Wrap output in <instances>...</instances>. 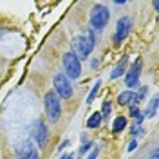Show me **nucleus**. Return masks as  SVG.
Returning <instances> with one entry per match:
<instances>
[{
  "label": "nucleus",
  "instance_id": "nucleus-2",
  "mask_svg": "<svg viewBox=\"0 0 159 159\" xmlns=\"http://www.w3.org/2000/svg\"><path fill=\"white\" fill-rule=\"evenodd\" d=\"M43 107H45V114H47V118L49 121L52 123H56L61 116V105H60V98L49 90V92H45V98H43Z\"/></svg>",
  "mask_w": 159,
  "mask_h": 159
},
{
  "label": "nucleus",
  "instance_id": "nucleus-17",
  "mask_svg": "<svg viewBox=\"0 0 159 159\" xmlns=\"http://www.w3.org/2000/svg\"><path fill=\"white\" fill-rule=\"evenodd\" d=\"M90 147H92V143H90V141H85V145H83V147L80 148V152H81V154H85V152H87V150H89Z\"/></svg>",
  "mask_w": 159,
  "mask_h": 159
},
{
  "label": "nucleus",
  "instance_id": "nucleus-7",
  "mask_svg": "<svg viewBox=\"0 0 159 159\" xmlns=\"http://www.w3.org/2000/svg\"><path fill=\"white\" fill-rule=\"evenodd\" d=\"M130 27H132V20H130L129 16H123V18H119V20H118L116 33H114V43H116V45H118V43H121L123 40L129 36Z\"/></svg>",
  "mask_w": 159,
  "mask_h": 159
},
{
  "label": "nucleus",
  "instance_id": "nucleus-6",
  "mask_svg": "<svg viewBox=\"0 0 159 159\" xmlns=\"http://www.w3.org/2000/svg\"><path fill=\"white\" fill-rule=\"evenodd\" d=\"M141 67H143V61L138 58L136 61H134V65L129 69L127 76H125V85H127L130 90L136 89V87L139 85V74H141Z\"/></svg>",
  "mask_w": 159,
  "mask_h": 159
},
{
  "label": "nucleus",
  "instance_id": "nucleus-21",
  "mask_svg": "<svg viewBox=\"0 0 159 159\" xmlns=\"http://www.w3.org/2000/svg\"><path fill=\"white\" fill-rule=\"evenodd\" d=\"M60 159H72V156H70V154H65V156H61Z\"/></svg>",
  "mask_w": 159,
  "mask_h": 159
},
{
  "label": "nucleus",
  "instance_id": "nucleus-5",
  "mask_svg": "<svg viewBox=\"0 0 159 159\" xmlns=\"http://www.w3.org/2000/svg\"><path fill=\"white\" fill-rule=\"evenodd\" d=\"M52 85H54V94L60 99H69L72 96V85L69 83V80L65 78V74L58 72L54 78H52Z\"/></svg>",
  "mask_w": 159,
  "mask_h": 159
},
{
  "label": "nucleus",
  "instance_id": "nucleus-13",
  "mask_svg": "<svg viewBox=\"0 0 159 159\" xmlns=\"http://www.w3.org/2000/svg\"><path fill=\"white\" fill-rule=\"evenodd\" d=\"M99 123H101V114H98V112H96V114H92V116L89 118V121H87V127H89V129H98Z\"/></svg>",
  "mask_w": 159,
  "mask_h": 159
},
{
  "label": "nucleus",
  "instance_id": "nucleus-15",
  "mask_svg": "<svg viewBox=\"0 0 159 159\" xmlns=\"http://www.w3.org/2000/svg\"><path fill=\"white\" fill-rule=\"evenodd\" d=\"M147 92H148V89H147V87H141V89H139V92L136 94V103L143 101V98L147 96Z\"/></svg>",
  "mask_w": 159,
  "mask_h": 159
},
{
  "label": "nucleus",
  "instance_id": "nucleus-8",
  "mask_svg": "<svg viewBox=\"0 0 159 159\" xmlns=\"http://www.w3.org/2000/svg\"><path fill=\"white\" fill-rule=\"evenodd\" d=\"M36 145L40 148H45L47 145V127L43 125V121H38V129H36Z\"/></svg>",
  "mask_w": 159,
  "mask_h": 159
},
{
  "label": "nucleus",
  "instance_id": "nucleus-16",
  "mask_svg": "<svg viewBox=\"0 0 159 159\" xmlns=\"http://www.w3.org/2000/svg\"><path fill=\"white\" fill-rule=\"evenodd\" d=\"M22 159H40V157H38V152L33 148L31 152H27V154H25V156H24Z\"/></svg>",
  "mask_w": 159,
  "mask_h": 159
},
{
  "label": "nucleus",
  "instance_id": "nucleus-1",
  "mask_svg": "<svg viewBox=\"0 0 159 159\" xmlns=\"http://www.w3.org/2000/svg\"><path fill=\"white\" fill-rule=\"evenodd\" d=\"M70 47H72V54L76 56V58L81 61V60H87L89 58V54L92 52V47H94V40H92V36H74L72 38V42H70Z\"/></svg>",
  "mask_w": 159,
  "mask_h": 159
},
{
  "label": "nucleus",
  "instance_id": "nucleus-14",
  "mask_svg": "<svg viewBox=\"0 0 159 159\" xmlns=\"http://www.w3.org/2000/svg\"><path fill=\"white\" fill-rule=\"evenodd\" d=\"M99 85H101V81H96V83H94V85H92V90H90V94H89V98H87V103H90V101H92V99L96 98V94H98V90H99Z\"/></svg>",
  "mask_w": 159,
  "mask_h": 159
},
{
  "label": "nucleus",
  "instance_id": "nucleus-18",
  "mask_svg": "<svg viewBox=\"0 0 159 159\" xmlns=\"http://www.w3.org/2000/svg\"><path fill=\"white\" fill-rule=\"evenodd\" d=\"M109 112H110V103H105L103 105V116H109Z\"/></svg>",
  "mask_w": 159,
  "mask_h": 159
},
{
  "label": "nucleus",
  "instance_id": "nucleus-9",
  "mask_svg": "<svg viewBox=\"0 0 159 159\" xmlns=\"http://www.w3.org/2000/svg\"><path fill=\"white\" fill-rule=\"evenodd\" d=\"M118 103L119 105H136V92L134 90H125L118 96Z\"/></svg>",
  "mask_w": 159,
  "mask_h": 159
},
{
  "label": "nucleus",
  "instance_id": "nucleus-12",
  "mask_svg": "<svg viewBox=\"0 0 159 159\" xmlns=\"http://www.w3.org/2000/svg\"><path fill=\"white\" fill-rule=\"evenodd\" d=\"M125 127H127V119L123 118V116H118V118L114 119V123H112V129H114V132H121Z\"/></svg>",
  "mask_w": 159,
  "mask_h": 159
},
{
  "label": "nucleus",
  "instance_id": "nucleus-3",
  "mask_svg": "<svg viewBox=\"0 0 159 159\" xmlns=\"http://www.w3.org/2000/svg\"><path fill=\"white\" fill-rule=\"evenodd\" d=\"M109 18H110V11L103 4H96L90 9V25H92V29L96 31L103 29L109 24Z\"/></svg>",
  "mask_w": 159,
  "mask_h": 159
},
{
  "label": "nucleus",
  "instance_id": "nucleus-20",
  "mask_svg": "<svg viewBox=\"0 0 159 159\" xmlns=\"http://www.w3.org/2000/svg\"><path fill=\"white\" fill-rule=\"evenodd\" d=\"M96 157H98V148H94V150H92V154H90V156H89L87 159H96Z\"/></svg>",
  "mask_w": 159,
  "mask_h": 159
},
{
  "label": "nucleus",
  "instance_id": "nucleus-4",
  "mask_svg": "<svg viewBox=\"0 0 159 159\" xmlns=\"http://www.w3.org/2000/svg\"><path fill=\"white\" fill-rule=\"evenodd\" d=\"M63 69H65V78L67 80H78L81 74V61H80L72 52L63 54Z\"/></svg>",
  "mask_w": 159,
  "mask_h": 159
},
{
  "label": "nucleus",
  "instance_id": "nucleus-19",
  "mask_svg": "<svg viewBox=\"0 0 159 159\" xmlns=\"http://www.w3.org/2000/svg\"><path fill=\"white\" fill-rule=\"evenodd\" d=\"M136 147H138V141H136V139H132V143L129 145V152H132V150H136Z\"/></svg>",
  "mask_w": 159,
  "mask_h": 159
},
{
  "label": "nucleus",
  "instance_id": "nucleus-10",
  "mask_svg": "<svg viewBox=\"0 0 159 159\" xmlns=\"http://www.w3.org/2000/svg\"><path fill=\"white\" fill-rule=\"evenodd\" d=\"M127 63H129V60H127V58H123V60H121V61H119L118 65L114 67L112 74H110V78H112V80H116V78H119V76H123V74H125V70H127Z\"/></svg>",
  "mask_w": 159,
  "mask_h": 159
},
{
  "label": "nucleus",
  "instance_id": "nucleus-11",
  "mask_svg": "<svg viewBox=\"0 0 159 159\" xmlns=\"http://www.w3.org/2000/svg\"><path fill=\"white\" fill-rule=\"evenodd\" d=\"M156 109H157V96H154V98L150 99L148 109L145 112V116H147V118H154V116H156Z\"/></svg>",
  "mask_w": 159,
  "mask_h": 159
}]
</instances>
